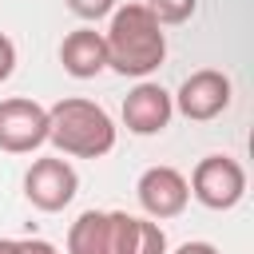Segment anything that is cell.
I'll use <instances>...</instances> for the list:
<instances>
[{"label":"cell","instance_id":"obj_13","mask_svg":"<svg viewBox=\"0 0 254 254\" xmlns=\"http://www.w3.org/2000/svg\"><path fill=\"white\" fill-rule=\"evenodd\" d=\"M79 20H103V16H111L115 8H119V0H64Z\"/></svg>","mask_w":254,"mask_h":254},{"label":"cell","instance_id":"obj_11","mask_svg":"<svg viewBox=\"0 0 254 254\" xmlns=\"http://www.w3.org/2000/svg\"><path fill=\"white\" fill-rule=\"evenodd\" d=\"M131 254H167V234H163V226L151 222V218H135Z\"/></svg>","mask_w":254,"mask_h":254},{"label":"cell","instance_id":"obj_6","mask_svg":"<svg viewBox=\"0 0 254 254\" xmlns=\"http://www.w3.org/2000/svg\"><path fill=\"white\" fill-rule=\"evenodd\" d=\"M48 143V107L36 99L12 95L0 99V151L8 155H32Z\"/></svg>","mask_w":254,"mask_h":254},{"label":"cell","instance_id":"obj_12","mask_svg":"<svg viewBox=\"0 0 254 254\" xmlns=\"http://www.w3.org/2000/svg\"><path fill=\"white\" fill-rule=\"evenodd\" d=\"M198 0H147V12L159 20V24H187L194 16Z\"/></svg>","mask_w":254,"mask_h":254},{"label":"cell","instance_id":"obj_7","mask_svg":"<svg viewBox=\"0 0 254 254\" xmlns=\"http://www.w3.org/2000/svg\"><path fill=\"white\" fill-rule=\"evenodd\" d=\"M75 190H79V175H75V167L67 163V159H36L32 167H28V175H24V198L36 206V210H44V214H56V210H64L71 198H75Z\"/></svg>","mask_w":254,"mask_h":254},{"label":"cell","instance_id":"obj_15","mask_svg":"<svg viewBox=\"0 0 254 254\" xmlns=\"http://www.w3.org/2000/svg\"><path fill=\"white\" fill-rule=\"evenodd\" d=\"M20 242H24V254H60L48 238H20Z\"/></svg>","mask_w":254,"mask_h":254},{"label":"cell","instance_id":"obj_3","mask_svg":"<svg viewBox=\"0 0 254 254\" xmlns=\"http://www.w3.org/2000/svg\"><path fill=\"white\" fill-rule=\"evenodd\" d=\"M135 214L127 210H83L67 230V254H131Z\"/></svg>","mask_w":254,"mask_h":254},{"label":"cell","instance_id":"obj_8","mask_svg":"<svg viewBox=\"0 0 254 254\" xmlns=\"http://www.w3.org/2000/svg\"><path fill=\"white\" fill-rule=\"evenodd\" d=\"M135 194H139V206L151 218H175L190 202L187 175L175 171V167H147L139 175V183H135Z\"/></svg>","mask_w":254,"mask_h":254},{"label":"cell","instance_id":"obj_1","mask_svg":"<svg viewBox=\"0 0 254 254\" xmlns=\"http://www.w3.org/2000/svg\"><path fill=\"white\" fill-rule=\"evenodd\" d=\"M107 44V67L119 75H151L167 60V36L163 24L147 12V4H123L111 12V24L103 32Z\"/></svg>","mask_w":254,"mask_h":254},{"label":"cell","instance_id":"obj_4","mask_svg":"<svg viewBox=\"0 0 254 254\" xmlns=\"http://www.w3.org/2000/svg\"><path fill=\"white\" fill-rule=\"evenodd\" d=\"M190 194L206 206V210H230L242 202L246 194V171L238 159L230 155H206L198 159V167L190 171Z\"/></svg>","mask_w":254,"mask_h":254},{"label":"cell","instance_id":"obj_17","mask_svg":"<svg viewBox=\"0 0 254 254\" xmlns=\"http://www.w3.org/2000/svg\"><path fill=\"white\" fill-rule=\"evenodd\" d=\"M0 254H24V242L20 238H0Z\"/></svg>","mask_w":254,"mask_h":254},{"label":"cell","instance_id":"obj_10","mask_svg":"<svg viewBox=\"0 0 254 254\" xmlns=\"http://www.w3.org/2000/svg\"><path fill=\"white\" fill-rule=\"evenodd\" d=\"M60 64L67 75L75 79H95L99 71H107V44H103V32L95 28H75L64 36L60 44Z\"/></svg>","mask_w":254,"mask_h":254},{"label":"cell","instance_id":"obj_14","mask_svg":"<svg viewBox=\"0 0 254 254\" xmlns=\"http://www.w3.org/2000/svg\"><path fill=\"white\" fill-rule=\"evenodd\" d=\"M12 71H16V44L0 32V83H4Z\"/></svg>","mask_w":254,"mask_h":254},{"label":"cell","instance_id":"obj_2","mask_svg":"<svg viewBox=\"0 0 254 254\" xmlns=\"http://www.w3.org/2000/svg\"><path fill=\"white\" fill-rule=\"evenodd\" d=\"M48 143L71 159H103L115 147V123L99 103L71 95L48 107Z\"/></svg>","mask_w":254,"mask_h":254},{"label":"cell","instance_id":"obj_5","mask_svg":"<svg viewBox=\"0 0 254 254\" xmlns=\"http://www.w3.org/2000/svg\"><path fill=\"white\" fill-rule=\"evenodd\" d=\"M230 95H234V87H230V75H226V71L198 67V71H190V75L179 83V91L171 95V103H175V111H179L183 119L206 123V119H218V115L230 107Z\"/></svg>","mask_w":254,"mask_h":254},{"label":"cell","instance_id":"obj_9","mask_svg":"<svg viewBox=\"0 0 254 254\" xmlns=\"http://www.w3.org/2000/svg\"><path fill=\"white\" fill-rule=\"evenodd\" d=\"M175 115V103H171V91H163L159 83H135L123 99V123L131 135H159Z\"/></svg>","mask_w":254,"mask_h":254},{"label":"cell","instance_id":"obj_16","mask_svg":"<svg viewBox=\"0 0 254 254\" xmlns=\"http://www.w3.org/2000/svg\"><path fill=\"white\" fill-rule=\"evenodd\" d=\"M175 254H218V246H210V242H183Z\"/></svg>","mask_w":254,"mask_h":254}]
</instances>
